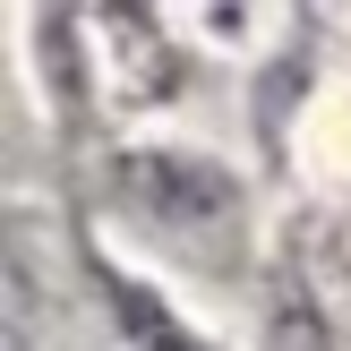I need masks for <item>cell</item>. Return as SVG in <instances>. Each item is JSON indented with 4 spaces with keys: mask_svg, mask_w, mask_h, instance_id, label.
I'll list each match as a JSON object with an SVG mask.
<instances>
[{
    "mask_svg": "<svg viewBox=\"0 0 351 351\" xmlns=\"http://www.w3.org/2000/svg\"><path fill=\"white\" fill-rule=\"evenodd\" d=\"M120 189H129L154 223H232L240 215V189L223 180L215 163L163 154V146H154V154H129V163H120Z\"/></svg>",
    "mask_w": 351,
    "mask_h": 351,
    "instance_id": "cell-1",
    "label": "cell"
},
{
    "mask_svg": "<svg viewBox=\"0 0 351 351\" xmlns=\"http://www.w3.org/2000/svg\"><path fill=\"white\" fill-rule=\"evenodd\" d=\"M103 283H112V308H120V326L137 335V351H215L206 335H189V326L171 317L146 283H129V274H103Z\"/></svg>",
    "mask_w": 351,
    "mask_h": 351,
    "instance_id": "cell-2",
    "label": "cell"
}]
</instances>
